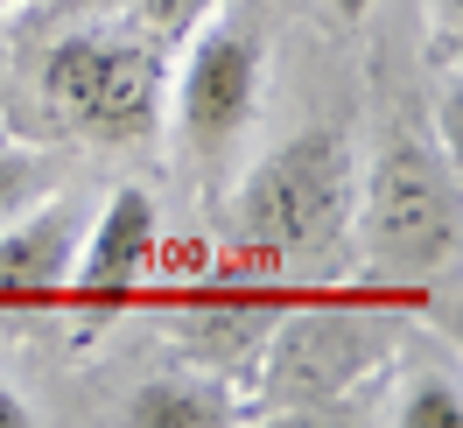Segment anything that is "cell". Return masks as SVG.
<instances>
[{
    "label": "cell",
    "mask_w": 463,
    "mask_h": 428,
    "mask_svg": "<svg viewBox=\"0 0 463 428\" xmlns=\"http://www.w3.org/2000/svg\"><path fill=\"white\" fill-rule=\"evenodd\" d=\"M358 260L386 281H429L463 253V183L429 141H386L351 197Z\"/></svg>",
    "instance_id": "obj_1"
},
{
    "label": "cell",
    "mask_w": 463,
    "mask_h": 428,
    "mask_svg": "<svg viewBox=\"0 0 463 428\" xmlns=\"http://www.w3.org/2000/svg\"><path fill=\"white\" fill-rule=\"evenodd\" d=\"M43 106L99 147H141L169 119V71L127 29H71L43 50Z\"/></svg>",
    "instance_id": "obj_2"
},
{
    "label": "cell",
    "mask_w": 463,
    "mask_h": 428,
    "mask_svg": "<svg viewBox=\"0 0 463 428\" xmlns=\"http://www.w3.org/2000/svg\"><path fill=\"white\" fill-rule=\"evenodd\" d=\"M351 225V141L302 127L239 183V232L267 253H323Z\"/></svg>",
    "instance_id": "obj_3"
},
{
    "label": "cell",
    "mask_w": 463,
    "mask_h": 428,
    "mask_svg": "<svg viewBox=\"0 0 463 428\" xmlns=\"http://www.w3.org/2000/svg\"><path fill=\"white\" fill-rule=\"evenodd\" d=\"M260 78H267V35L253 22V7L239 0H218L211 14L190 35V57H183V78H175V134L197 162H218L232 155V141L253 127L260 113Z\"/></svg>",
    "instance_id": "obj_4"
},
{
    "label": "cell",
    "mask_w": 463,
    "mask_h": 428,
    "mask_svg": "<svg viewBox=\"0 0 463 428\" xmlns=\"http://www.w3.org/2000/svg\"><path fill=\"white\" fill-rule=\"evenodd\" d=\"M155 197L147 190H113L99 204V225L78 239V260H71V281L63 295L78 309H119L134 288H141L147 260H155Z\"/></svg>",
    "instance_id": "obj_5"
},
{
    "label": "cell",
    "mask_w": 463,
    "mask_h": 428,
    "mask_svg": "<svg viewBox=\"0 0 463 428\" xmlns=\"http://www.w3.org/2000/svg\"><path fill=\"white\" fill-rule=\"evenodd\" d=\"M71 260H78V218H71V204H29L14 225H0V309L63 295Z\"/></svg>",
    "instance_id": "obj_6"
},
{
    "label": "cell",
    "mask_w": 463,
    "mask_h": 428,
    "mask_svg": "<svg viewBox=\"0 0 463 428\" xmlns=\"http://www.w3.org/2000/svg\"><path fill=\"white\" fill-rule=\"evenodd\" d=\"M232 400L203 379H147L127 400V428H225Z\"/></svg>",
    "instance_id": "obj_7"
},
{
    "label": "cell",
    "mask_w": 463,
    "mask_h": 428,
    "mask_svg": "<svg viewBox=\"0 0 463 428\" xmlns=\"http://www.w3.org/2000/svg\"><path fill=\"white\" fill-rule=\"evenodd\" d=\"M50 190V162L22 141H0V225H14L29 204H43Z\"/></svg>",
    "instance_id": "obj_8"
},
{
    "label": "cell",
    "mask_w": 463,
    "mask_h": 428,
    "mask_svg": "<svg viewBox=\"0 0 463 428\" xmlns=\"http://www.w3.org/2000/svg\"><path fill=\"white\" fill-rule=\"evenodd\" d=\"M393 414H401V428H463V386L429 372V379H414V386L401 394Z\"/></svg>",
    "instance_id": "obj_9"
},
{
    "label": "cell",
    "mask_w": 463,
    "mask_h": 428,
    "mask_svg": "<svg viewBox=\"0 0 463 428\" xmlns=\"http://www.w3.org/2000/svg\"><path fill=\"white\" fill-rule=\"evenodd\" d=\"M211 7H218V0H134V14H141L147 35H190Z\"/></svg>",
    "instance_id": "obj_10"
},
{
    "label": "cell",
    "mask_w": 463,
    "mask_h": 428,
    "mask_svg": "<svg viewBox=\"0 0 463 428\" xmlns=\"http://www.w3.org/2000/svg\"><path fill=\"white\" fill-rule=\"evenodd\" d=\"M435 134H442V162H449L457 183H463V78L442 91V106H435Z\"/></svg>",
    "instance_id": "obj_11"
},
{
    "label": "cell",
    "mask_w": 463,
    "mask_h": 428,
    "mask_svg": "<svg viewBox=\"0 0 463 428\" xmlns=\"http://www.w3.org/2000/svg\"><path fill=\"white\" fill-rule=\"evenodd\" d=\"M35 422V407L22 394H14V386H7V379H0V428H29Z\"/></svg>",
    "instance_id": "obj_12"
},
{
    "label": "cell",
    "mask_w": 463,
    "mask_h": 428,
    "mask_svg": "<svg viewBox=\"0 0 463 428\" xmlns=\"http://www.w3.org/2000/svg\"><path fill=\"white\" fill-rule=\"evenodd\" d=\"M330 7H337L345 22H365V14H373V0H330Z\"/></svg>",
    "instance_id": "obj_13"
},
{
    "label": "cell",
    "mask_w": 463,
    "mask_h": 428,
    "mask_svg": "<svg viewBox=\"0 0 463 428\" xmlns=\"http://www.w3.org/2000/svg\"><path fill=\"white\" fill-rule=\"evenodd\" d=\"M71 7H85V14H99V7H119V0H71Z\"/></svg>",
    "instance_id": "obj_14"
},
{
    "label": "cell",
    "mask_w": 463,
    "mask_h": 428,
    "mask_svg": "<svg viewBox=\"0 0 463 428\" xmlns=\"http://www.w3.org/2000/svg\"><path fill=\"white\" fill-rule=\"evenodd\" d=\"M442 14H449V22L463 29V0H442Z\"/></svg>",
    "instance_id": "obj_15"
},
{
    "label": "cell",
    "mask_w": 463,
    "mask_h": 428,
    "mask_svg": "<svg viewBox=\"0 0 463 428\" xmlns=\"http://www.w3.org/2000/svg\"><path fill=\"white\" fill-rule=\"evenodd\" d=\"M14 7H22V0H0V14H14Z\"/></svg>",
    "instance_id": "obj_16"
}]
</instances>
